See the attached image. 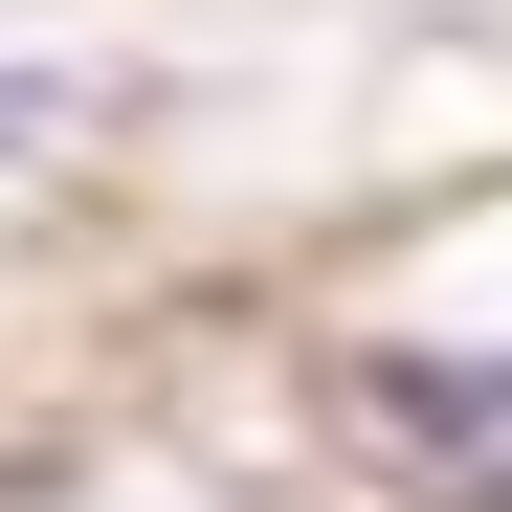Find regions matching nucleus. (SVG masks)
I'll return each instance as SVG.
<instances>
[{
  "instance_id": "obj_1",
  "label": "nucleus",
  "mask_w": 512,
  "mask_h": 512,
  "mask_svg": "<svg viewBox=\"0 0 512 512\" xmlns=\"http://www.w3.org/2000/svg\"><path fill=\"white\" fill-rule=\"evenodd\" d=\"M379 423H401V446H490V423H512V357H490V379H423V357H379Z\"/></svg>"
},
{
  "instance_id": "obj_2",
  "label": "nucleus",
  "mask_w": 512,
  "mask_h": 512,
  "mask_svg": "<svg viewBox=\"0 0 512 512\" xmlns=\"http://www.w3.org/2000/svg\"><path fill=\"white\" fill-rule=\"evenodd\" d=\"M23 134H67V67H0V156H23Z\"/></svg>"
}]
</instances>
